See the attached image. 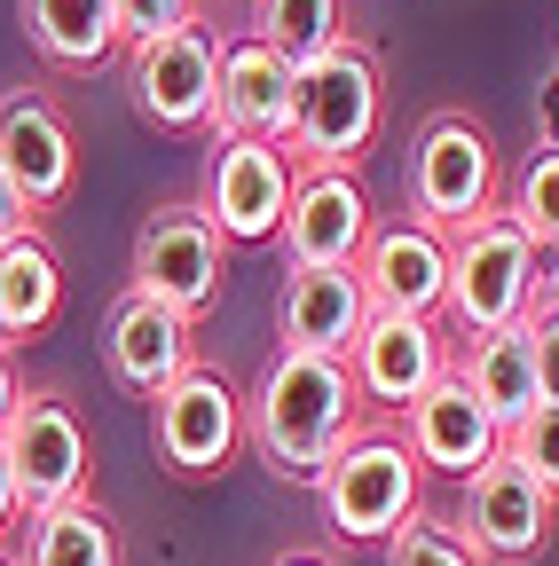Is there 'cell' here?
I'll list each match as a JSON object with an SVG mask.
<instances>
[{
  "mask_svg": "<svg viewBox=\"0 0 559 566\" xmlns=\"http://www.w3.org/2000/svg\"><path fill=\"white\" fill-rule=\"evenodd\" d=\"M386 566H480L473 551H465V535L457 527H442V520H402L394 535H386Z\"/></svg>",
  "mask_w": 559,
  "mask_h": 566,
  "instance_id": "4316f807",
  "label": "cell"
},
{
  "mask_svg": "<svg viewBox=\"0 0 559 566\" xmlns=\"http://www.w3.org/2000/svg\"><path fill=\"white\" fill-rule=\"evenodd\" d=\"M465 386H473V401L488 409L513 433V424L544 401L536 394V346H528V323H513V331H488V338H465V354L449 363Z\"/></svg>",
  "mask_w": 559,
  "mask_h": 566,
  "instance_id": "ffe728a7",
  "label": "cell"
},
{
  "mask_svg": "<svg viewBox=\"0 0 559 566\" xmlns=\"http://www.w3.org/2000/svg\"><path fill=\"white\" fill-rule=\"evenodd\" d=\"M197 205H205V221L221 229V244H276L284 205H292V158L276 150V142L214 134L205 174H197Z\"/></svg>",
  "mask_w": 559,
  "mask_h": 566,
  "instance_id": "ba28073f",
  "label": "cell"
},
{
  "mask_svg": "<svg viewBox=\"0 0 559 566\" xmlns=\"http://www.w3.org/2000/svg\"><path fill=\"white\" fill-rule=\"evenodd\" d=\"M214 71H221L214 32L182 24L151 48H126V95L158 134H197V126H214Z\"/></svg>",
  "mask_w": 559,
  "mask_h": 566,
  "instance_id": "8fae6325",
  "label": "cell"
},
{
  "mask_svg": "<svg viewBox=\"0 0 559 566\" xmlns=\"http://www.w3.org/2000/svg\"><path fill=\"white\" fill-rule=\"evenodd\" d=\"M0 174L17 181V197L32 212L63 205L80 181V150H72V126H63V111L32 87L17 95H0Z\"/></svg>",
  "mask_w": 559,
  "mask_h": 566,
  "instance_id": "e0dca14e",
  "label": "cell"
},
{
  "mask_svg": "<svg viewBox=\"0 0 559 566\" xmlns=\"http://www.w3.org/2000/svg\"><path fill=\"white\" fill-rule=\"evenodd\" d=\"M245 433H252V449H260V464H268L276 480L315 488L323 464L363 433V401H355L346 363L276 346V363L260 370V386H252V401H245Z\"/></svg>",
  "mask_w": 559,
  "mask_h": 566,
  "instance_id": "6da1fadb",
  "label": "cell"
},
{
  "mask_svg": "<svg viewBox=\"0 0 559 566\" xmlns=\"http://www.w3.org/2000/svg\"><path fill=\"white\" fill-rule=\"evenodd\" d=\"M386 126V80L363 40H339L292 80V142L284 158L300 174H355Z\"/></svg>",
  "mask_w": 559,
  "mask_h": 566,
  "instance_id": "7a4b0ae2",
  "label": "cell"
},
{
  "mask_svg": "<svg viewBox=\"0 0 559 566\" xmlns=\"http://www.w3.org/2000/svg\"><path fill=\"white\" fill-rule=\"evenodd\" d=\"M245 40L276 48V55L300 71V63H315L323 48H339L346 24H339V0H252V32H245Z\"/></svg>",
  "mask_w": 559,
  "mask_h": 566,
  "instance_id": "cb8c5ba5",
  "label": "cell"
},
{
  "mask_svg": "<svg viewBox=\"0 0 559 566\" xmlns=\"http://www.w3.org/2000/svg\"><path fill=\"white\" fill-rule=\"evenodd\" d=\"M417 457L402 449V433H355L315 480V504L331 520L339 543H386L402 520H417Z\"/></svg>",
  "mask_w": 559,
  "mask_h": 566,
  "instance_id": "5b68a950",
  "label": "cell"
},
{
  "mask_svg": "<svg viewBox=\"0 0 559 566\" xmlns=\"http://www.w3.org/2000/svg\"><path fill=\"white\" fill-rule=\"evenodd\" d=\"M528 346H536V394L559 401V307L551 300L528 307Z\"/></svg>",
  "mask_w": 559,
  "mask_h": 566,
  "instance_id": "f1b7e54d",
  "label": "cell"
},
{
  "mask_svg": "<svg viewBox=\"0 0 559 566\" xmlns=\"http://www.w3.org/2000/svg\"><path fill=\"white\" fill-rule=\"evenodd\" d=\"M497 212L528 237L536 260L559 252V142H544V150H528V166L513 174V197H497Z\"/></svg>",
  "mask_w": 559,
  "mask_h": 566,
  "instance_id": "d4e9b609",
  "label": "cell"
},
{
  "mask_svg": "<svg viewBox=\"0 0 559 566\" xmlns=\"http://www.w3.org/2000/svg\"><path fill=\"white\" fill-rule=\"evenodd\" d=\"M544 300H551V307H559V252H551V260H544Z\"/></svg>",
  "mask_w": 559,
  "mask_h": 566,
  "instance_id": "d6a6232c",
  "label": "cell"
},
{
  "mask_svg": "<svg viewBox=\"0 0 559 566\" xmlns=\"http://www.w3.org/2000/svg\"><path fill=\"white\" fill-rule=\"evenodd\" d=\"M551 520H559V504L513 457H497V464H480L473 480H457V535H465V551L480 566H528V558H544Z\"/></svg>",
  "mask_w": 559,
  "mask_h": 566,
  "instance_id": "9c48e42d",
  "label": "cell"
},
{
  "mask_svg": "<svg viewBox=\"0 0 559 566\" xmlns=\"http://www.w3.org/2000/svg\"><path fill=\"white\" fill-rule=\"evenodd\" d=\"M17 566H118V527L95 495L80 504H55L24 520V558Z\"/></svg>",
  "mask_w": 559,
  "mask_h": 566,
  "instance_id": "603a6c76",
  "label": "cell"
},
{
  "mask_svg": "<svg viewBox=\"0 0 559 566\" xmlns=\"http://www.w3.org/2000/svg\"><path fill=\"white\" fill-rule=\"evenodd\" d=\"M402 449L417 457V472L473 480L480 464H497V457H505V424L488 417V409L473 401V386L449 370V378H434L426 394L402 409Z\"/></svg>",
  "mask_w": 559,
  "mask_h": 566,
  "instance_id": "7c38bea8",
  "label": "cell"
},
{
  "mask_svg": "<svg viewBox=\"0 0 559 566\" xmlns=\"http://www.w3.org/2000/svg\"><path fill=\"white\" fill-rule=\"evenodd\" d=\"M24 40L55 71H103L118 55L111 0H24Z\"/></svg>",
  "mask_w": 559,
  "mask_h": 566,
  "instance_id": "7402d4cb",
  "label": "cell"
},
{
  "mask_svg": "<svg viewBox=\"0 0 559 566\" xmlns=\"http://www.w3.org/2000/svg\"><path fill=\"white\" fill-rule=\"evenodd\" d=\"M17 401H24V378H17V354L0 346V433H9V417H17Z\"/></svg>",
  "mask_w": 559,
  "mask_h": 566,
  "instance_id": "4dcf8cb0",
  "label": "cell"
},
{
  "mask_svg": "<svg viewBox=\"0 0 559 566\" xmlns=\"http://www.w3.org/2000/svg\"><path fill=\"white\" fill-rule=\"evenodd\" d=\"M363 292H371V315H410V323H442V300H449V237L426 229V221H394V229H371L363 260Z\"/></svg>",
  "mask_w": 559,
  "mask_h": 566,
  "instance_id": "5bb4252c",
  "label": "cell"
},
{
  "mask_svg": "<svg viewBox=\"0 0 559 566\" xmlns=\"http://www.w3.org/2000/svg\"><path fill=\"white\" fill-rule=\"evenodd\" d=\"M410 221H426L442 237L473 229L480 212H497V142H488L465 111H442L417 126L410 142Z\"/></svg>",
  "mask_w": 559,
  "mask_h": 566,
  "instance_id": "8992f818",
  "label": "cell"
},
{
  "mask_svg": "<svg viewBox=\"0 0 559 566\" xmlns=\"http://www.w3.org/2000/svg\"><path fill=\"white\" fill-rule=\"evenodd\" d=\"M0 566H17V558H0Z\"/></svg>",
  "mask_w": 559,
  "mask_h": 566,
  "instance_id": "e575fe53",
  "label": "cell"
},
{
  "mask_svg": "<svg viewBox=\"0 0 559 566\" xmlns=\"http://www.w3.org/2000/svg\"><path fill=\"white\" fill-rule=\"evenodd\" d=\"M32 229H40V212L17 197V181H9V174H0V244H17V237H32Z\"/></svg>",
  "mask_w": 559,
  "mask_h": 566,
  "instance_id": "f546056e",
  "label": "cell"
},
{
  "mask_svg": "<svg viewBox=\"0 0 559 566\" xmlns=\"http://www.w3.org/2000/svg\"><path fill=\"white\" fill-rule=\"evenodd\" d=\"M111 24H118V48H151V40L197 24V0H111Z\"/></svg>",
  "mask_w": 559,
  "mask_h": 566,
  "instance_id": "83f0119b",
  "label": "cell"
},
{
  "mask_svg": "<svg viewBox=\"0 0 559 566\" xmlns=\"http://www.w3.org/2000/svg\"><path fill=\"white\" fill-rule=\"evenodd\" d=\"M151 441H158V464L174 480H214L229 472L237 441H245V394L221 378V370H182L158 401H151Z\"/></svg>",
  "mask_w": 559,
  "mask_h": 566,
  "instance_id": "52a82bcc",
  "label": "cell"
},
{
  "mask_svg": "<svg viewBox=\"0 0 559 566\" xmlns=\"http://www.w3.org/2000/svg\"><path fill=\"white\" fill-rule=\"evenodd\" d=\"M449 338L442 323H410V315H371L363 338L346 346V378H355L363 409H410L434 378H449Z\"/></svg>",
  "mask_w": 559,
  "mask_h": 566,
  "instance_id": "4fadbf2b",
  "label": "cell"
},
{
  "mask_svg": "<svg viewBox=\"0 0 559 566\" xmlns=\"http://www.w3.org/2000/svg\"><path fill=\"white\" fill-rule=\"evenodd\" d=\"M221 283H229V244H221L214 221H205L197 197H174V205L143 212L134 252H126V292H143V300L174 307L182 323H197L221 300Z\"/></svg>",
  "mask_w": 559,
  "mask_h": 566,
  "instance_id": "277c9868",
  "label": "cell"
},
{
  "mask_svg": "<svg viewBox=\"0 0 559 566\" xmlns=\"http://www.w3.org/2000/svg\"><path fill=\"white\" fill-rule=\"evenodd\" d=\"M292 268H355L371 244V197L355 174H300L292 166V205L276 229Z\"/></svg>",
  "mask_w": 559,
  "mask_h": 566,
  "instance_id": "9a60e30c",
  "label": "cell"
},
{
  "mask_svg": "<svg viewBox=\"0 0 559 566\" xmlns=\"http://www.w3.org/2000/svg\"><path fill=\"white\" fill-rule=\"evenodd\" d=\"M292 80L300 71L260 48V40H229L221 71H214V126L205 134H229V142H292Z\"/></svg>",
  "mask_w": 559,
  "mask_h": 566,
  "instance_id": "2e32d148",
  "label": "cell"
},
{
  "mask_svg": "<svg viewBox=\"0 0 559 566\" xmlns=\"http://www.w3.org/2000/svg\"><path fill=\"white\" fill-rule=\"evenodd\" d=\"M0 457H9V472H17L24 520L87 495V424L72 417L63 394H24L17 417H9V433H0Z\"/></svg>",
  "mask_w": 559,
  "mask_h": 566,
  "instance_id": "30bf717a",
  "label": "cell"
},
{
  "mask_svg": "<svg viewBox=\"0 0 559 566\" xmlns=\"http://www.w3.org/2000/svg\"><path fill=\"white\" fill-rule=\"evenodd\" d=\"M9 527H24V495H17V472H9V457H0V535Z\"/></svg>",
  "mask_w": 559,
  "mask_h": 566,
  "instance_id": "1f68e13d",
  "label": "cell"
},
{
  "mask_svg": "<svg viewBox=\"0 0 559 566\" xmlns=\"http://www.w3.org/2000/svg\"><path fill=\"white\" fill-rule=\"evenodd\" d=\"M536 292H544V260L528 252V237L505 221V212H480L473 229L449 237V300H442V323H457L465 338H488V331L528 323Z\"/></svg>",
  "mask_w": 559,
  "mask_h": 566,
  "instance_id": "3957f363",
  "label": "cell"
},
{
  "mask_svg": "<svg viewBox=\"0 0 559 566\" xmlns=\"http://www.w3.org/2000/svg\"><path fill=\"white\" fill-rule=\"evenodd\" d=\"M55 315H63V260L48 252V237L32 229L17 244H0V346L40 338Z\"/></svg>",
  "mask_w": 559,
  "mask_h": 566,
  "instance_id": "44dd1931",
  "label": "cell"
},
{
  "mask_svg": "<svg viewBox=\"0 0 559 566\" xmlns=\"http://www.w3.org/2000/svg\"><path fill=\"white\" fill-rule=\"evenodd\" d=\"M505 457L559 504V401H536V409L513 424V433H505Z\"/></svg>",
  "mask_w": 559,
  "mask_h": 566,
  "instance_id": "484cf974",
  "label": "cell"
},
{
  "mask_svg": "<svg viewBox=\"0 0 559 566\" xmlns=\"http://www.w3.org/2000/svg\"><path fill=\"white\" fill-rule=\"evenodd\" d=\"M371 323V292L355 268H292L284 292H276V338L292 354H331L346 363V346Z\"/></svg>",
  "mask_w": 559,
  "mask_h": 566,
  "instance_id": "ac0fdd59",
  "label": "cell"
},
{
  "mask_svg": "<svg viewBox=\"0 0 559 566\" xmlns=\"http://www.w3.org/2000/svg\"><path fill=\"white\" fill-rule=\"evenodd\" d=\"M268 566H323L315 551H284V558H268Z\"/></svg>",
  "mask_w": 559,
  "mask_h": 566,
  "instance_id": "836d02e7",
  "label": "cell"
},
{
  "mask_svg": "<svg viewBox=\"0 0 559 566\" xmlns=\"http://www.w3.org/2000/svg\"><path fill=\"white\" fill-rule=\"evenodd\" d=\"M103 363H111V378H118L126 394L158 401V394L189 370V323H182L174 307L143 300V292H126V300L111 307V323H103Z\"/></svg>",
  "mask_w": 559,
  "mask_h": 566,
  "instance_id": "d6986e66",
  "label": "cell"
}]
</instances>
